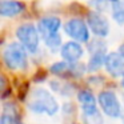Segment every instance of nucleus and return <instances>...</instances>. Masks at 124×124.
<instances>
[{
	"mask_svg": "<svg viewBox=\"0 0 124 124\" xmlns=\"http://www.w3.org/2000/svg\"><path fill=\"white\" fill-rule=\"evenodd\" d=\"M78 100L85 124H96L97 119L101 120L99 113V107H97L99 103H97L96 97L93 96V93H91L89 91H80L78 93Z\"/></svg>",
	"mask_w": 124,
	"mask_h": 124,
	"instance_id": "20e7f679",
	"label": "nucleus"
},
{
	"mask_svg": "<svg viewBox=\"0 0 124 124\" xmlns=\"http://www.w3.org/2000/svg\"><path fill=\"white\" fill-rule=\"evenodd\" d=\"M117 52H119V54H120V55H121V56H123V57H124V43H123V44H121V46H120V47H119V51H117Z\"/></svg>",
	"mask_w": 124,
	"mask_h": 124,
	"instance_id": "a211bd4d",
	"label": "nucleus"
},
{
	"mask_svg": "<svg viewBox=\"0 0 124 124\" xmlns=\"http://www.w3.org/2000/svg\"><path fill=\"white\" fill-rule=\"evenodd\" d=\"M16 38L19 40V43L30 54H35L38 51L39 43H40V39H41L38 27H35L31 23H25V24H22L17 27Z\"/></svg>",
	"mask_w": 124,
	"mask_h": 124,
	"instance_id": "7ed1b4c3",
	"label": "nucleus"
},
{
	"mask_svg": "<svg viewBox=\"0 0 124 124\" xmlns=\"http://www.w3.org/2000/svg\"><path fill=\"white\" fill-rule=\"evenodd\" d=\"M104 68L112 78H124V57L119 52H109L105 57Z\"/></svg>",
	"mask_w": 124,
	"mask_h": 124,
	"instance_id": "f8f14e48",
	"label": "nucleus"
},
{
	"mask_svg": "<svg viewBox=\"0 0 124 124\" xmlns=\"http://www.w3.org/2000/svg\"><path fill=\"white\" fill-rule=\"evenodd\" d=\"M121 85H123V88H124V78H123V80H121Z\"/></svg>",
	"mask_w": 124,
	"mask_h": 124,
	"instance_id": "6ab92c4d",
	"label": "nucleus"
},
{
	"mask_svg": "<svg viewBox=\"0 0 124 124\" xmlns=\"http://www.w3.org/2000/svg\"><path fill=\"white\" fill-rule=\"evenodd\" d=\"M17 121V109L12 103H7L3 105V113L0 123L1 124H16Z\"/></svg>",
	"mask_w": 124,
	"mask_h": 124,
	"instance_id": "4468645a",
	"label": "nucleus"
},
{
	"mask_svg": "<svg viewBox=\"0 0 124 124\" xmlns=\"http://www.w3.org/2000/svg\"><path fill=\"white\" fill-rule=\"evenodd\" d=\"M88 49L91 52V57L87 64V70L89 72H96L105 64V57H107V44L103 39H95L89 41Z\"/></svg>",
	"mask_w": 124,
	"mask_h": 124,
	"instance_id": "0eeeda50",
	"label": "nucleus"
},
{
	"mask_svg": "<svg viewBox=\"0 0 124 124\" xmlns=\"http://www.w3.org/2000/svg\"><path fill=\"white\" fill-rule=\"evenodd\" d=\"M3 63L11 71L27 70L28 51L19 41H12L3 49Z\"/></svg>",
	"mask_w": 124,
	"mask_h": 124,
	"instance_id": "f03ea898",
	"label": "nucleus"
},
{
	"mask_svg": "<svg viewBox=\"0 0 124 124\" xmlns=\"http://www.w3.org/2000/svg\"><path fill=\"white\" fill-rule=\"evenodd\" d=\"M63 31L72 40L79 43H89V27L85 20L80 17H72L63 25Z\"/></svg>",
	"mask_w": 124,
	"mask_h": 124,
	"instance_id": "423d86ee",
	"label": "nucleus"
},
{
	"mask_svg": "<svg viewBox=\"0 0 124 124\" xmlns=\"http://www.w3.org/2000/svg\"><path fill=\"white\" fill-rule=\"evenodd\" d=\"M85 65L81 63H67L64 60L57 62L51 65V72L57 76H72V78H79L85 72Z\"/></svg>",
	"mask_w": 124,
	"mask_h": 124,
	"instance_id": "1a4fd4ad",
	"label": "nucleus"
},
{
	"mask_svg": "<svg viewBox=\"0 0 124 124\" xmlns=\"http://www.w3.org/2000/svg\"><path fill=\"white\" fill-rule=\"evenodd\" d=\"M123 3H124V0H123Z\"/></svg>",
	"mask_w": 124,
	"mask_h": 124,
	"instance_id": "aec40b11",
	"label": "nucleus"
},
{
	"mask_svg": "<svg viewBox=\"0 0 124 124\" xmlns=\"http://www.w3.org/2000/svg\"><path fill=\"white\" fill-rule=\"evenodd\" d=\"M83 55H84V48L81 46V43L75 40L64 43L62 49H60V56L67 63H79V60L83 57Z\"/></svg>",
	"mask_w": 124,
	"mask_h": 124,
	"instance_id": "9d476101",
	"label": "nucleus"
},
{
	"mask_svg": "<svg viewBox=\"0 0 124 124\" xmlns=\"http://www.w3.org/2000/svg\"><path fill=\"white\" fill-rule=\"evenodd\" d=\"M24 11V3L17 0H1L0 15L3 17H14Z\"/></svg>",
	"mask_w": 124,
	"mask_h": 124,
	"instance_id": "ddd939ff",
	"label": "nucleus"
},
{
	"mask_svg": "<svg viewBox=\"0 0 124 124\" xmlns=\"http://www.w3.org/2000/svg\"><path fill=\"white\" fill-rule=\"evenodd\" d=\"M97 103L105 116L111 119H117L121 116V103L113 91H101L97 95Z\"/></svg>",
	"mask_w": 124,
	"mask_h": 124,
	"instance_id": "39448f33",
	"label": "nucleus"
},
{
	"mask_svg": "<svg viewBox=\"0 0 124 124\" xmlns=\"http://www.w3.org/2000/svg\"><path fill=\"white\" fill-rule=\"evenodd\" d=\"M89 6H92L93 11L101 14L105 11H111V0H91Z\"/></svg>",
	"mask_w": 124,
	"mask_h": 124,
	"instance_id": "f3484780",
	"label": "nucleus"
},
{
	"mask_svg": "<svg viewBox=\"0 0 124 124\" xmlns=\"http://www.w3.org/2000/svg\"><path fill=\"white\" fill-rule=\"evenodd\" d=\"M87 24L89 27V31L93 35H96L97 38L103 39L109 35V22L100 12H96V11L89 12L87 15Z\"/></svg>",
	"mask_w": 124,
	"mask_h": 124,
	"instance_id": "6e6552de",
	"label": "nucleus"
},
{
	"mask_svg": "<svg viewBox=\"0 0 124 124\" xmlns=\"http://www.w3.org/2000/svg\"><path fill=\"white\" fill-rule=\"evenodd\" d=\"M28 109L36 115L55 116L59 111V103L55 96L46 88H35L31 91L27 100Z\"/></svg>",
	"mask_w": 124,
	"mask_h": 124,
	"instance_id": "f257e3e1",
	"label": "nucleus"
},
{
	"mask_svg": "<svg viewBox=\"0 0 124 124\" xmlns=\"http://www.w3.org/2000/svg\"><path fill=\"white\" fill-rule=\"evenodd\" d=\"M62 27H63V23L57 16H46L43 19H40L38 23V30H39V33H40L41 40L51 35L59 33Z\"/></svg>",
	"mask_w": 124,
	"mask_h": 124,
	"instance_id": "9b49d317",
	"label": "nucleus"
},
{
	"mask_svg": "<svg viewBox=\"0 0 124 124\" xmlns=\"http://www.w3.org/2000/svg\"><path fill=\"white\" fill-rule=\"evenodd\" d=\"M44 44L48 47L51 51H56V49H62L63 47V40H62V36L60 33H56V35H51L48 38L43 39Z\"/></svg>",
	"mask_w": 124,
	"mask_h": 124,
	"instance_id": "dca6fc26",
	"label": "nucleus"
},
{
	"mask_svg": "<svg viewBox=\"0 0 124 124\" xmlns=\"http://www.w3.org/2000/svg\"><path fill=\"white\" fill-rule=\"evenodd\" d=\"M111 15L117 24H124V3L123 0H111Z\"/></svg>",
	"mask_w": 124,
	"mask_h": 124,
	"instance_id": "2eb2a0df",
	"label": "nucleus"
}]
</instances>
